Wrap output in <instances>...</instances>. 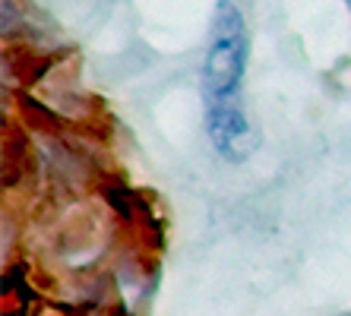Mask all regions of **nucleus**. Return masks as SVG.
Returning a JSON list of instances; mask_svg holds the SVG:
<instances>
[{"label": "nucleus", "instance_id": "f257e3e1", "mask_svg": "<svg viewBox=\"0 0 351 316\" xmlns=\"http://www.w3.org/2000/svg\"><path fill=\"white\" fill-rule=\"evenodd\" d=\"M247 66V23L231 0H219L213 16V41L203 57L206 101H228L237 95Z\"/></svg>", "mask_w": 351, "mask_h": 316}, {"label": "nucleus", "instance_id": "f03ea898", "mask_svg": "<svg viewBox=\"0 0 351 316\" xmlns=\"http://www.w3.org/2000/svg\"><path fill=\"white\" fill-rule=\"evenodd\" d=\"M206 130H209L215 152L225 155L228 162H241L254 146L247 114L234 98H228V101H206Z\"/></svg>", "mask_w": 351, "mask_h": 316}, {"label": "nucleus", "instance_id": "7ed1b4c3", "mask_svg": "<svg viewBox=\"0 0 351 316\" xmlns=\"http://www.w3.org/2000/svg\"><path fill=\"white\" fill-rule=\"evenodd\" d=\"M348 3H351V0H348Z\"/></svg>", "mask_w": 351, "mask_h": 316}]
</instances>
